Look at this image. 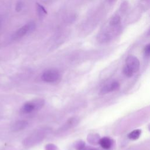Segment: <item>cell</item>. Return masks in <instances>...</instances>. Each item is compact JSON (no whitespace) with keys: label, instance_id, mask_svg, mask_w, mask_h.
<instances>
[{"label":"cell","instance_id":"obj_1","mask_svg":"<svg viewBox=\"0 0 150 150\" xmlns=\"http://www.w3.org/2000/svg\"><path fill=\"white\" fill-rule=\"evenodd\" d=\"M61 77L59 72L55 69H49L46 70L42 75L43 81L47 83H54L59 80Z\"/></svg>","mask_w":150,"mask_h":150},{"label":"cell","instance_id":"obj_2","mask_svg":"<svg viewBox=\"0 0 150 150\" xmlns=\"http://www.w3.org/2000/svg\"><path fill=\"white\" fill-rule=\"evenodd\" d=\"M35 28V23L30 22L20 28L15 34V38H21L26 35L28 33L32 32Z\"/></svg>","mask_w":150,"mask_h":150},{"label":"cell","instance_id":"obj_3","mask_svg":"<svg viewBox=\"0 0 150 150\" xmlns=\"http://www.w3.org/2000/svg\"><path fill=\"white\" fill-rule=\"evenodd\" d=\"M126 66L128 67L134 73L138 72L139 68V60L134 56L130 55L126 59Z\"/></svg>","mask_w":150,"mask_h":150},{"label":"cell","instance_id":"obj_4","mask_svg":"<svg viewBox=\"0 0 150 150\" xmlns=\"http://www.w3.org/2000/svg\"><path fill=\"white\" fill-rule=\"evenodd\" d=\"M44 136H45L44 132H38L30 136L28 138H27L24 140L23 143L25 146H30V145H32V144H36L39 141H41V140L44 139Z\"/></svg>","mask_w":150,"mask_h":150},{"label":"cell","instance_id":"obj_5","mask_svg":"<svg viewBox=\"0 0 150 150\" xmlns=\"http://www.w3.org/2000/svg\"><path fill=\"white\" fill-rule=\"evenodd\" d=\"M120 87V84L118 82H113L107 84L102 87L100 93L101 94H105L111 92H114L118 90Z\"/></svg>","mask_w":150,"mask_h":150},{"label":"cell","instance_id":"obj_6","mask_svg":"<svg viewBox=\"0 0 150 150\" xmlns=\"http://www.w3.org/2000/svg\"><path fill=\"white\" fill-rule=\"evenodd\" d=\"M28 125V122L25 120H20L13 124L11 130L14 132H18L25 129Z\"/></svg>","mask_w":150,"mask_h":150},{"label":"cell","instance_id":"obj_7","mask_svg":"<svg viewBox=\"0 0 150 150\" xmlns=\"http://www.w3.org/2000/svg\"><path fill=\"white\" fill-rule=\"evenodd\" d=\"M99 144L104 149H109L112 145V141L108 137H103L100 138Z\"/></svg>","mask_w":150,"mask_h":150},{"label":"cell","instance_id":"obj_8","mask_svg":"<svg viewBox=\"0 0 150 150\" xmlns=\"http://www.w3.org/2000/svg\"><path fill=\"white\" fill-rule=\"evenodd\" d=\"M34 110H35V107L32 101L27 102L23 106L22 108V111L24 113H30Z\"/></svg>","mask_w":150,"mask_h":150},{"label":"cell","instance_id":"obj_9","mask_svg":"<svg viewBox=\"0 0 150 150\" xmlns=\"http://www.w3.org/2000/svg\"><path fill=\"white\" fill-rule=\"evenodd\" d=\"M100 139V136L97 134H90L87 136V141L93 145L99 144Z\"/></svg>","mask_w":150,"mask_h":150},{"label":"cell","instance_id":"obj_10","mask_svg":"<svg viewBox=\"0 0 150 150\" xmlns=\"http://www.w3.org/2000/svg\"><path fill=\"white\" fill-rule=\"evenodd\" d=\"M37 10L38 14L40 18H43L45 17V15L48 14V12L45 8L42 5L38 3H37Z\"/></svg>","mask_w":150,"mask_h":150},{"label":"cell","instance_id":"obj_11","mask_svg":"<svg viewBox=\"0 0 150 150\" xmlns=\"http://www.w3.org/2000/svg\"><path fill=\"white\" fill-rule=\"evenodd\" d=\"M141 134V131L139 129L137 130H134L132 131H131L128 135V138L132 140H136L139 138L140 135Z\"/></svg>","mask_w":150,"mask_h":150},{"label":"cell","instance_id":"obj_12","mask_svg":"<svg viewBox=\"0 0 150 150\" xmlns=\"http://www.w3.org/2000/svg\"><path fill=\"white\" fill-rule=\"evenodd\" d=\"M35 105V110H38L41 109L45 104V101L43 99H35L34 101H32Z\"/></svg>","mask_w":150,"mask_h":150},{"label":"cell","instance_id":"obj_13","mask_svg":"<svg viewBox=\"0 0 150 150\" xmlns=\"http://www.w3.org/2000/svg\"><path fill=\"white\" fill-rule=\"evenodd\" d=\"M97 39H98V41L99 42H102V43H104V42H108L109 41L110 37H109V36L107 34L103 33V34H100L98 36Z\"/></svg>","mask_w":150,"mask_h":150},{"label":"cell","instance_id":"obj_14","mask_svg":"<svg viewBox=\"0 0 150 150\" xmlns=\"http://www.w3.org/2000/svg\"><path fill=\"white\" fill-rule=\"evenodd\" d=\"M77 123V119L75 118H72L71 119H69L67 123L65 124V127L66 128V129H68V128L69 127H73L74 125H76Z\"/></svg>","mask_w":150,"mask_h":150},{"label":"cell","instance_id":"obj_15","mask_svg":"<svg viewBox=\"0 0 150 150\" xmlns=\"http://www.w3.org/2000/svg\"><path fill=\"white\" fill-rule=\"evenodd\" d=\"M75 147L76 150H83L85 148V143L83 141H78L75 143Z\"/></svg>","mask_w":150,"mask_h":150},{"label":"cell","instance_id":"obj_16","mask_svg":"<svg viewBox=\"0 0 150 150\" xmlns=\"http://www.w3.org/2000/svg\"><path fill=\"white\" fill-rule=\"evenodd\" d=\"M120 22V17L118 15H115L110 21V25L111 26L117 25Z\"/></svg>","mask_w":150,"mask_h":150},{"label":"cell","instance_id":"obj_17","mask_svg":"<svg viewBox=\"0 0 150 150\" xmlns=\"http://www.w3.org/2000/svg\"><path fill=\"white\" fill-rule=\"evenodd\" d=\"M123 73L127 77H131L133 74L134 73L128 67H127L126 65L123 68Z\"/></svg>","mask_w":150,"mask_h":150},{"label":"cell","instance_id":"obj_18","mask_svg":"<svg viewBox=\"0 0 150 150\" xmlns=\"http://www.w3.org/2000/svg\"><path fill=\"white\" fill-rule=\"evenodd\" d=\"M45 149L46 150H58V147L52 144H49L46 145L45 146Z\"/></svg>","mask_w":150,"mask_h":150},{"label":"cell","instance_id":"obj_19","mask_svg":"<svg viewBox=\"0 0 150 150\" xmlns=\"http://www.w3.org/2000/svg\"><path fill=\"white\" fill-rule=\"evenodd\" d=\"M23 8V3L22 1H18V3H17V5H16V7H15V10L17 12H20L22 10Z\"/></svg>","mask_w":150,"mask_h":150},{"label":"cell","instance_id":"obj_20","mask_svg":"<svg viewBox=\"0 0 150 150\" xmlns=\"http://www.w3.org/2000/svg\"><path fill=\"white\" fill-rule=\"evenodd\" d=\"M144 52L146 56H150V44L145 47Z\"/></svg>","mask_w":150,"mask_h":150},{"label":"cell","instance_id":"obj_21","mask_svg":"<svg viewBox=\"0 0 150 150\" xmlns=\"http://www.w3.org/2000/svg\"><path fill=\"white\" fill-rule=\"evenodd\" d=\"M85 150H97L94 148H92V147H87L85 149Z\"/></svg>","mask_w":150,"mask_h":150},{"label":"cell","instance_id":"obj_22","mask_svg":"<svg viewBox=\"0 0 150 150\" xmlns=\"http://www.w3.org/2000/svg\"><path fill=\"white\" fill-rule=\"evenodd\" d=\"M1 20H0V28H1Z\"/></svg>","mask_w":150,"mask_h":150},{"label":"cell","instance_id":"obj_23","mask_svg":"<svg viewBox=\"0 0 150 150\" xmlns=\"http://www.w3.org/2000/svg\"><path fill=\"white\" fill-rule=\"evenodd\" d=\"M149 34H150V31H149Z\"/></svg>","mask_w":150,"mask_h":150},{"label":"cell","instance_id":"obj_24","mask_svg":"<svg viewBox=\"0 0 150 150\" xmlns=\"http://www.w3.org/2000/svg\"><path fill=\"white\" fill-rule=\"evenodd\" d=\"M149 130H150V126H149Z\"/></svg>","mask_w":150,"mask_h":150}]
</instances>
